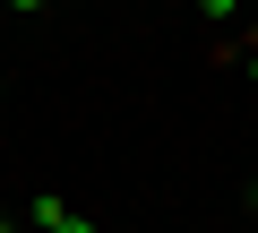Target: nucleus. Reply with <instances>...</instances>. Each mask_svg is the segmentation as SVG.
Masks as SVG:
<instances>
[{"label":"nucleus","instance_id":"nucleus-1","mask_svg":"<svg viewBox=\"0 0 258 233\" xmlns=\"http://www.w3.org/2000/svg\"><path fill=\"white\" fill-rule=\"evenodd\" d=\"M52 233H95V224H86V216H78V207H69V216H60V224H52Z\"/></svg>","mask_w":258,"mask_h":233},{"label":"nucleus","instance_id":"nucleus-5","mask_svg":"<svg viewBox=\"0 0 258 233\" xmlns=\"http://www.w3.org/2000/svg\"><path fill=\"white\" fill-rule=\"evenodd\" d=\"M0 233H9V216H0Z\"/></svg>","mask_w":258,"mask_h":233},{"label":"nucleus","instance_id":"nucleus-2","mask_svg":"<svg viewBox=\"0 0 258 233\" xmlns=\"http://www.w3.org/2000/svg\"><path fill=\"white\" fill-rule=\"evenodd\" d=\"M198 9H207V18H232V9H241V0H198Z\"/></svg>","mask_w":258,"mask_h":233},{"label":"nucleus","instance_id":"nucleus-4","mask_svg":"<svg viewBox=\"0 0 258 233\" xmlns=\"http://www.w3.org/2000/svg\"><path fill=\"white\" fill-rule=\"evenodd\" d=\"M249 78H258V52H249Z\"/></svg>","mask_w":258,"mask_h":233},{"label":"nucleus","instance_id":"nucleus-3","mask_svg":"<svg viewBox=\"0 0 258 233\" xmlns=\"http://www.w3.org/2000/svg\"><path fill=\"white\" fill-rule=\"evenodd\" d=\"M18 9H43V0H18Z\"/></svg>","mask_w":258,"mask_h":233}]
</instances>
